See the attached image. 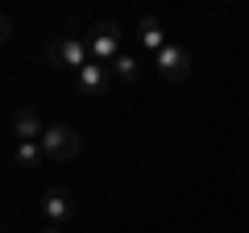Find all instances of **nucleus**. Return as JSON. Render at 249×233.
<instances>
[{"label":"nucleus","instance_id":"nucleus-3","mask_svg":"<svg viewBox=\"0 0 249 233\" xmlns=\"http://www.w3.org/2000/svg\"><path fill=\"white\" fill-rule=\"evenodd\" d=\"M154 63H158V75L166 83H183L187 75H191V54L183 50V46H175V42H166L158 54H154Z\"/></svg>","mask_w":249,"mask_h":233},{"label":"nucleus","instance_id":"nucleus-7","mask_svg":"<svg viewBox=\"0 0 249 233\" xmlns=\"http://www.w3.org/2000/svg\"><path fill=\"white\" fill-rule=\"evenodd\" d=\"M108 67L104 63H88V67H79L75 71V83H79V92H88V96H100L104 92V83H108Z\"/></svg>","mask_w":249,"mask_h":233},{"label":"nucleus","instance_id":"nucleus-1","mask_svg":"<svg viewBox=\"0 0 249 233\" xmlns=\"http://www.w3.org/2000/svg\"><path fill=\"white\" fill-rule=\"evenodd\" d=\"M79 150H83V137L75 134L71 125H46V134H42V154H46V158L71 162Z\"/></svg>","mask_w":249,"mask_h":233},{"label":"nucleus","instance_id":"nucleus-6","mask_svg":"<svg viewBox=\"0 0 249 233\" xmlns=\"http://www.w3.org/2000/svg\"><path fill=\"white\" fill-rule=\"evenodd\" d=\"M9 129L17 134V142H42V116L34 113V108H17V113L9 116Z\"/></svg>","mask_w":249,"mask_h":233},{"label":"nucleus","instance_id":"nucleus-12","mask_svg":"<svg viewBox=\"0 0 249 233\" xmlns=\"http://www.w3.org/2000/svg\"><path fill=\"white\" fill-rule=\"evenodd\" d=\"M42 233H62V229H54V225H50V229H42Z\"/></svg>","mask_w":249,"mask_h":233},{"label":"nucleus","instance_id":"nucleus-10","mask_svg":"<svg viewBox=\"0 0 249 233\" xmlns=\"http://www.w3.org/2000/svg\"><path fill=\"white\" fill-rule=\"evenodd\" d=\"M108 71H112L116 79H124V83H133V79H137V71H142V67H137V58H133V54H116V63L108 67Z\"/></svg>","mask_w":249,"mask_h":233},{"label":"nucleus","instance_id":"nucleus-11","mask_svg":"<svg viewBox=\"0 0 249 233\" xmlns=\"http://www.w3.org/2000/svg\"><path fill=\"white\" fill-rule=\"evenodd\" d=\"M9 38H13V21L0 17V42H9Z\"/></svg>","mask_w":249,"mask_h":233},{"label":"nucleus","instance_id":"nucleus-4","mask_svg":"<svg viewBox=\"0 0 249 233\" xmlns=\"http://www.w3.org/2000/svg\"><path fill=\"white\" fill-rule=\"evenodd\" d=\"M88 42L83 38H58V42H50V50H46V58H50V67H71V71H79V67H88Z\"/></svg>","mask_w":249,"mask_h":233},{"label":"nucleus","instance_id":"nucleus-2","mask_svg":"<svg viewBox=\"0 0 249 233\" xmlns=\"http://www.w3.org/2000/svg\"><path fill=\"white\" fill-rule=\"evenodd\" d=\"M88 50H91V63H104V67L116 63V54H121V29H116V21H96L91 25Z\"/></svg>","mask_w":249,"mask_h":233},{"label":"nucleus","instance_id":"nucleus-8","mask_svg":"<svg viewBox=\"0 0 249 233\" xmlns=\"http://www.w3.org/2000/svg\"><path fill=\"white\" fill-rule=\"evenodd\" d=\"M137 38H142V46H145V50H154V54L166 46V29H162V21H158V17H142V25H137Z\"/></svg>","mask_w":249,"mask_h":233},{"label":"nucleus","instance_id":"nucleus-9","mask_svg":"<svg viewBox=\"0 0 249 233\" xmlns=\"http://www.w3.org/2000/svg\"><path fill=\"white\" fill-rule=\"evenodd\" d=\"M46 154H42V142H17V150H13V162L17 167H37Z\"/></svg>","mask_w":249,"mask_h":233},{"label":"nucleus","instance_id":"nucleus-5","mask_svg":"<svg viewBox=\"0 0 249 233\" xmlns=\"http://www.w3.org/2000/svg\"><path fill=\"white\" fill-rule=\"evenodd\" d=\"M42 216L54 225V229H62V225L75 216V196H71L67 188H50V192L42 196Z\"/></svg>","mask_w":249,"mask_h":233},{"label":"nucleus","instance_id":"nucleus-13","mask_svg":"<svg viewBox=\"0 0 249 233\" xmlns=\"http://www.w3.org/2000/svg\"><path fill=\"white\" fill-rule=\"evenodd\" d=\"M0 233H4V221H0Z\"/></svg>","mask_w":249,"mask_h":233}]
</instances>
